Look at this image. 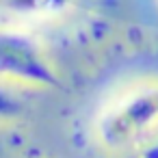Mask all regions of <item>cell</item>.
Here are the masks:
<instances>
[{
    "mask_svg": "<svg viewBox=\"0 0 158 158\" xmlns=\"http://www.w3.org/2000/svg\"><path fill=\"white\" fill-rule=\"evenodd\" d=\"M69 5H74V0H2V11L20 22H33L61 15Z\"/></svg>",
    "mask_w": 158,
    "mask_h": 158,
    "instance_id": "cell-3",
    "label": "cell"
},
{
    "mask_svg": "<svg viewBox=\"0 0 158 158\" xmlns=\"http://www.w3.org/2000/svg\"><path fill=\"white\" fill-rule=\"evenodd\" d=\"M93 130L110 152H126L149 139L158 130V80H139L113 93L100 106Z\"/></svg>",
    "mask_w": 158,
    "mask_h": 158,
    "instance_id": "cell-1",
    "label": "cell"
},
{
    "mask_svg": "<svg viewBox=\"0 0 158 158\" xmlns=\"http://www.w3.org/2000/svg\"><path fill=\"white\" fill-rule=\"evenodd\" d=\"M0 72L7 82L33 87V89H54L59 87V76L48 63L41 46L22 28H2L0 35Z\"/></svg>",
    "mask_w": 158,
    "mask_h": 158,
    "instance_id": "cell-2",
    "label": "cell"
}]
</instances>
